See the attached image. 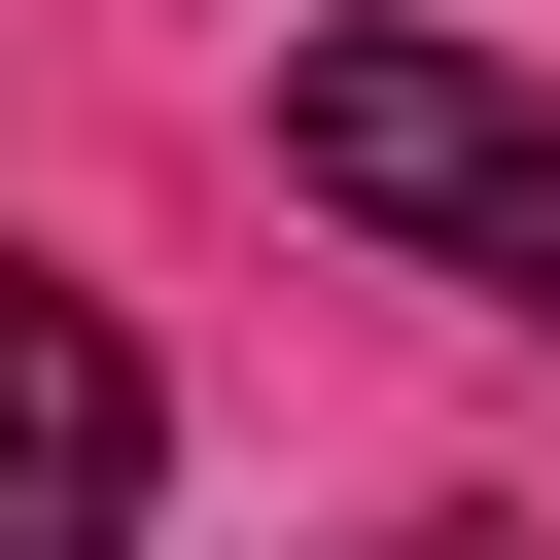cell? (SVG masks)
<instances>
[{
	"label": "cell",
	"mask_w": 560,
	"mask_h": 560,
	"mask_svg": "<svg viewBox=\"0 0 560 560\" xmlns=\"http://www.w3.org/2000/svg\"><path fill=\"white\" fill-rule=\"evenodd\" d=\"M280 175H315L350 245L490 280V315H560V105H525L490 35H280Z\"/></svg>",
	"instance_id": "6da1fadb"
},
{
	"label": "cell",
	"mask_w": 560,
	"mask_h": 560,
	"mask_svg": "<svg viewBox=\"0 0 560 560\" xmlns=\"http://www.w3.org/2000/svg\"><path fill=\"white\" fill-rule=\"evenodd\" d=\"M140 490H175L140 315H105V280H0V560H140Z\"/></svg>",
	"instance_id": "7a4b0ae2"
},
{
	"label": "cell",
	"mask_w": 560,
	"mask_h": 560,
	"mask_svg": "<svg viewBox=\"0 0 560 560\" xmlns=\"http://www.w3.org/2000/svg\"><path fill=\"white\" fill-rule=\"evenodd\" d=\"M385 560H490V525H385Z\"/></svg>",
	"instance_id": "3957f363"
}]
</instances>
